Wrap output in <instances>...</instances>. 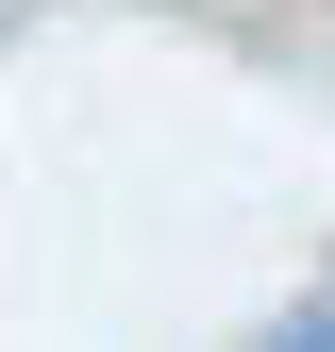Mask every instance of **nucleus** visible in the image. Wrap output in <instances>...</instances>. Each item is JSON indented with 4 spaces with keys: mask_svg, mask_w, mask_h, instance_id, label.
<instances>
[{
    "mask_svg": "<svg viewBox=\"0 0 335 352\" xmlns=\"http://www.w3.org/2000/svg\"><path fill=\"white\" fill-rule=\"evenodd\" d=\"M285 352H335V319H319V336H285Z\"/></svg>",
    "mask_w": 335,
    "mask_h": 352,
    "instance_id": "1",
    "label": "nucleus"
}]
</instances>
